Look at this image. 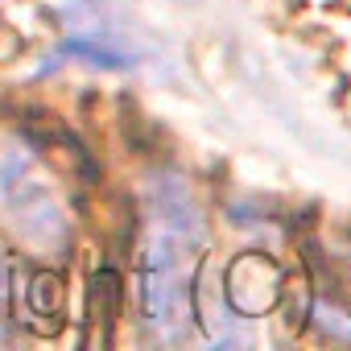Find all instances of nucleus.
Listing matches in <instances>:
<instances>
[{
	"mask_svg": "<svg viewBox=\"0 0 351 351\" xmlns=\"http://www.w3.org/2000/svg\"><path fill=\"white\" fill-rule=\"evenodd\" d=\"M5 314H9V277L0 269V322H5Z\"/></svg>",
	"mask_w": 351,
	"mask_h": 351,
	"instance_id": "6",
	"label": "nucleus"
},
{
	"mask_svg": "<svg viewBox=\"0 0 351 351\" xmlns=\"http://www.w3.org/2000/svg\"><path fill=\"white\" fill-rule=\"evenodd\" d=\"M199 232H178V228H161V236L149 244L145 256V310L153 326L165 335H178L186 322V302H191V252Z\"/></svg>",
	"mask_w": 351,
	"mask_h": 351,
	"instance_id": "1",
	"label": "nucleus"
},
{
	"mask_svg": "<svg viewBox=\"0 0 351 351\" xmlns=\"http://www.w3.org/2000/svg\"><path fill=\"white\" fill-rule=\"evenodd\" d=\"M25 165H29V153H9V157H5V169H0V186H5V195L13 191V182L21 178Z\"/></svg>",
	"mask_w": 351,
	"mask_h": 351,
	"instance_id": "5",
	"label": "nucleus"
},
{
	"mask_svg": "<svg viewBox=\"0 0 351 351\" xmlns=\"http://www.w3.org/2000/svg\"><path fill=\"white\" fill-rule=\"evenodd\" d=\"M29 302H34L38 310H46V314H54V310H58V281H54V277H42L38 289H29Z\"/></svg>",
	"mask_w": 351,
	"mask_h": 351,
	"instance_id": "4",
	"label": "nucleus"
},
{
	"mask_svg": "<svg viewBox=\"0 0 351 351\" xmlns=\"http://www.w3.org/2000/svg\"><path fill=\"white\" fill-rule=\"evenodd\" d=\"M62 58H83V62H91V66H99V71H124V66L136 62L132 54H124V50H116V46H108V42H95V38H66V42L58 46L54 62H62ZM54 62H50V66H54ZM50 66H46V71H50Z\"/></svg>",
	"mask_w": 351,
	"mask_h": 351,
	"instance_id": "3",
	"label": "nucleus"
},
{
	"mask_svg": "<svg viewBox=\"0 0 351 351\" xmlns=\"http://www.w3.org/2000/svg\"><path fill=\"white\" fill-rule=\"evenodd\" d=\"M281 269L265 252H244L228 269V306L244 318H256L277 306L281 298Z\"/></svg>",
	"mask_w": 351,
	"mask_h": 351,
	"instance_id": "2",
	"label": "nucleus"
}]
</instances>
